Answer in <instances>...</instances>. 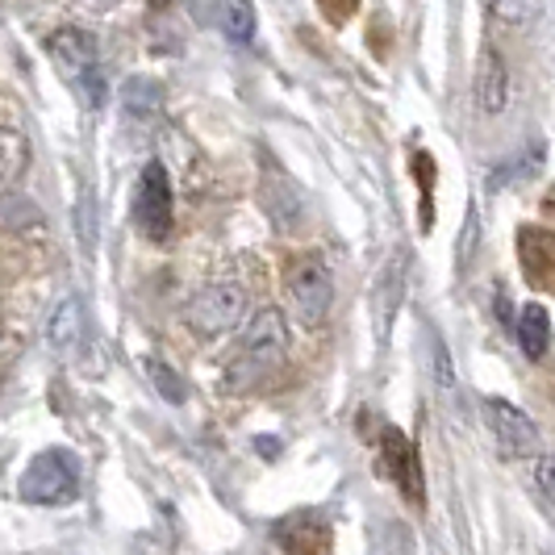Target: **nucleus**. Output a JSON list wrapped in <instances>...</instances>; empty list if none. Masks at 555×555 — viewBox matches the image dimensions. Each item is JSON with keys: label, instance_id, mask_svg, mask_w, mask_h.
Segmentation results:
<instances>
[{"label": "nucleus", "instance_id": "nucleus-1", "mask_svg": "<svg viewBox=\"0 0 555 555\" xmlns=\"http://www.w3.org/2000/svg\"><path fill=\"white\" fill-rule=\"evenodd\" d=\"M284 356H288V326H284L280 309H259L247 322L238 347H234V360L225 363L222 389L250 392L259 385H268L284 367Z\"/></svg>", "mask_w": 555, "mask_h": 555}, {"label": "nucleus", "instance_id": "nucleus-2", "mask_svg": "<svg viewBox=\"0 0 555 555\" xmlns=\"http://www.w3.org/2000/svg\"><path fill=\"white\" fill-rule=\"evenodd\" d=\"M47 55L63 72V80L76 83L80 96L101 109L105 105V72H101V47H96V34H88L80 26H63L47 38Z\"/></svg>", "mask_w": 555, "mask_h": 555}, {"label": "nucleus", "instance_id": "nucleus-3", "mask_svg": "<svg viewBox=\"0 0 555 555\" xmlns=\"http://www.w3.org/2000/svg\"><path fill=\"white\" fill-rule=\"evenodd\" d=\"M284 293L293 301V313L306 331H322L334 306V272L326 268L322 255L301 250V255H288L284 263Z\"/></svg>", "mask_w": 555, "mask_h": 555}, {"label": "nucleus", "instance_id": "nucleus-4", "mask_svg": "<svg viewBox=\"0 0 555 555\" xmlns=\"http://www.w3.org/2000/svg\"><path fill=\"white\" fill-rule=\"evenodd\" d=\"M247 313V288L238 280H214L196 293L184 306V326L201 338H218V334L234 331Z\"/></svg>", "mask_w": 555, "mask_h": 555}, {"label": "nucleus", "instance_id": "nucleus-5", "mask_svg": "<svg viewBox=\"0 0 555 555\" xmlns=\"http://www.w3.org/2000/svg\"><path fill=\"white\" fill-rule=\"evenodd\" d=\"M22 498L34 505H67V501L80 493V468H76V455L72 451H42L29 460V468L22 473Z\"/></svg>", "mask_w": 555, "mask_h": 555}, {"label": "nucleus", "instance_id": "nucleus-6", "mask_svg": "<svg viewBox=\"0 0 555 555\" xmlns=\"http://www.w3.org/2000/svg\"><path fill=\"white\" fill-rule=\"evenodd\" d=\"M176 222V201H171V180H167V167L159 159L142 167L139 176V193H134V225H139L142 238L151 243H164Z\"/></svg>", "mask_w": 555, "mask_h": 555}, {"label": "nucleus", "instance_id": "nucleus-7", "mask_svg": "<svg viewBox=\"0 0 555 555\" xmlns=\"http://www.w3.org/2000/svg\"><path fill=\"white\" fill-rule=\"evenodd\" d=\"M485 417H489V430H493V443H498L501 460H527L530 451L539 447V430L518 405L489 397L485 401Z\"/></svg>", "mask_w": 555, "mask_h": 555}, {"label": "nucleus", "instance_id": "nucleus-8", "mask_svg": "<svg viewBox=\"0 0 555 555\" xmlns=\"http://www.w3.org/2000/svg\"><path fill=\"white\" fill-rule=\"evenodd\" d=\"M518 263L530 288L552 293L555 288V238L547 225H522L518 230Z\"/></svg>", "mask_w": 555, "mask_h": 555}, {"label": "nucleus", "instance_id": "nucleus-9", "mask_svg": "<svg viewBox=\"0 0 555 555\" xmlns=\"http://www.w3.org/2000/svg\"><path fill=\"white\" fill-rule=\"evenodd\" d=\"M380 451H385V473L392 476V485L405 493V498L422 505V468H417V451L414 443L401 435V430H385L380 439Z\"/></svg>", "mask_w": 555, "mask_h": 555}, {"label": "nucleus", "instance_id": "nucleus-10", "mask_svg": "<svg viewBox=\"0 0 555 555\" xmlns=\"http://www.w3.org/2000/svg\"><path fill=\"white\" fill-rule=\"evenodd\" d=\"M280 547L284 555H334L331 547V522L318 514H293L280 522Z\"/></svg>", "mask_w": 555, "mask_h": 555}, {"label": "nucleus", "instance_id": "nucleus-11", "mask_svg": "<svg viewBox=\"0 0 555 555\" xmlns=\"http://www.w3.org/2000/svg\"><path fill=\"white\" fill-rule=\"evenodd\" d=\"M505 96H509L505 59H501L498 47H489V51L480 55V67H476V109L493 117V113L505 109Z\"/></svg>", "mask_w": 555, "mask_h": 555}, {"label": "nucleus", "instance_id": "nucleus-12", "mask_svg": "<svg viewBox=\"0 0 555 555\" xmlns=\"http://www.w3.org/2000/svg\"><path fill=\"white\" fill-rule=\"evenodd\" d=\"M47 338L59 356H72L83 338V301L80 297H63L59 309L51 313V326H47Z\"/></svg>", "mask_w": 555, "mask_h": 555}, {"label": "nucleus", "instance_id": "nucleus-13", "mask_svg": "<svg viewBox=\"0 0 555 555\" xmlns=\"http://www.w3.org/2000/svg\"><path fill=\"white\" fill-rule=\"evenodd\" d=\"M401 288H405V250H397L385 272H380V284H376V331L385 334L392 322V313L401 306Z\"/></svg>", "mask_w": 555, "mask_h": 555}, {"label": "nucleus", "instance_id": "nucleus-14", "mask_svg": "<svg viewBox=\"0 0 555 555\" xmlns=\"http://www.w3.org/2000/svg\"><path fill=\"white\" fill-rule=\"evenodd\" d=\"M29 164V142L22 130L13 126H0V193L13 189L22 180V171Z\"/></svg>", "mask_w": 555, "mask_h": 555}, {"label": "nucleus", "instance_id": "nucleus-15", "mask_svg": "<svg viewBox=\"0 0 555 555\" xmlns=\"http://www.w3.org/2000/svg\"><path fill=\"white\" fill-rule=\"evenodd\" d=\"M547 338H552V322H547V309L527 306L518 313V343L527 351V360H543L547 356Z\"/></svg>", "mask_w": 555, "mask_h": 555}, {"label": "nucleus", "instance_id": "nucleus-16", "mask_svg": "<svg viewBox=\"0 0 555 555\" xmlns=\"http://www.w3.org/2000/svg\"><path fill=\"white\" fill-rule=\"evenodd\" d=\"M218 26L230 42H250L255 38V9L250 0H218Z\"/></svg>", "mask_w": 555, "mask_h": 555}, {"label": "nucleus", "instance_id": "nucleus-17", "mask_svg": "<svg viewBox=\"0 0 555 555\" xmlns=\"http://www.w3.org/2000/svg\"><path fill=\"white\" fill-rule=\"evenodd\" d=\"M0 225H4V230H13V234L42 230V214L29 205L26 196H4V201H0Z\"/></svg>", "mask_w": 555, "mask_h": 555}, {"label": "nucleus", "instance_id": "nucleus-18", "mask_svg": "<svg viewBox=\"0 0 555 555\" xmlns=\"http://www.w3.org/2000/svg\"><path fill=\"white\" fill-rule=\"evenodd\" d=\"M414 171H417V184H422V230H430L435 225V159L426 151H417Z\"/></svg>", "mask_w": 555, "mask_h": 555}, {"label": "nucleus", "instance_id": "nucleus-19", "mask_svg": "<svg viewBox=\"0 0 555 555\" xmlns=\"http://www.w3.org/2000/svg\"><path fill=\"white\" fill-rule=\"evenodd\" d=\"M146 376L155 380V389L164 392L171 405H180V401H184V380H180L164 360H146Z\"/></svg>", "mask_w": 555, "mask_h": 555}, {"label": "nucleus", "instance_id": "nucleus-20", "mask_svg": "<svg viewBox=\"0 0 555 555\" xmlns=\"http://www.w3.org/2000/svg\"><path fill=\"white\" fill-rule=\"evenodd\" d=\"M435 372H439V397L451 401L455 380H451V360H447V347H443V338H439V334H435Z\"/></svg>", "mask_w": 555, "mask_h": 555}, {"label": "nucleus", "instance_id": "nucleus-21", "mask_svg": "<svg viewBox=\"0 0 555 555\" xmlns=\"http://www.w3.org/2000/svg\"><path fill=\"white\" fill-rule=\"evenodd\" d=\"M552 489H555V460L543 455L539 460V505H543V514H552Z\"/></svg>", "mask_w": 555, "mask_h": 555}, {"label": "nucleus", "instance_id": "nucleus-22", "mask_svg": "<svg viewBox=\"0 0 555 555\" xmlns=\"http://www.w3.org/2000/svg\"><path fill=\"white\" fill-rule=\"evenodd\" d=\"M493 13H498L505 26H518V22H527V13H530V0H493L489 4Z\"/></svg>", "mask_w": 555, "mask_h": 555}, {"label": "nucleus", "instance_id": "nucleus-23", "mask_svg": "<svg viewBox=\"0 0 555 555\" xmlns=\"http://www.w3.org/2000/svg\"><path fill=\"white\" fill-rule=\"evenodd\" d=\"M476 234H480V225H476V214H468V225H464V243H460V268H468V259H473Z\"/></svg>", "mask_w": 555, "mask_h": 555}, {"label": "nucleus", "instance_id": "nucleus-24", "mask_svg": "<svg viewBox=\"0 0 555 555\" xmlns=\"http://www.w3.org/2000/svg\"><path fill=\"white\" fill-rule=\"evenodd\" d=\"M356 4H360V0H322V9L334 17V26H343V22L356 13Z\"/></svg>", "mask_w": 555, "mask_h": 555}]
</instances>
